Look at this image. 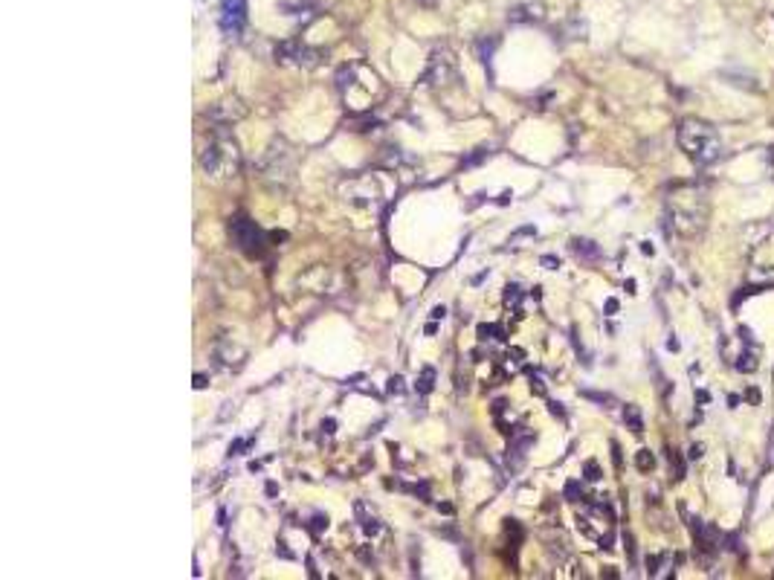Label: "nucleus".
<instances>
[{
    "instance_id": "0eeeda50",
    "label": "nucleus",
    "mask_w": 774,
    "mask_h": 580,
    "mask_svg": "<svg viewBox=\"0 0 774 580\" xmlns=\"http://www.w3.org/2000/svg\"><path fill=\"white\" fill-rule=\"evenodd\" d=\"M571 250H574V255H580V259H600V250L595 247V241L574 238V241H571Z\"/></svg>"
},
{
    "instance_id": "1a4fd4ad",
    "label": "nucleus",
    "mask_w": 774,
    "mask_h": 580,
    "mask_svg": "<svg viewBox=\"0 0 774 580\" xmlns=\"http://www.w3.org/2000/svg\"><path fill=\"white\" fill-rule=\"evenodd\" d=\"M522 296H525V290L519 284H507L505 287V305L510 311H516V314L522 311Z\"/></svg>"
},
{
    "instance_id": "aec40b11",
    "label": "nucleus",
    "mask_w": 774,
    "mask_h": 580,
    "mask_svg": "<svg viewBox=\"0 0 774 580\" xmlns=\"http://www.w3.org/2000/svg\"><path fill=\"white\" fill-rule=\"evenodd\" d=\"M542 264H546L548 270H557V267H560V259H554V255H542Z\"/></svg>"
},
{
    "instance_id": "f03ea898",
    "label": "nucleus",
    "mask_w": 774,
    "mask_h": 580,
    "mask_svg": "<svg viewBox=\"0 0 774 580\" xmlns=\"http://www.w3.org/2000/svg\"><path fill=\"white\" fill-rule=\"evenodd\" d=\"M201 166H203V171L206 174H212V177H229V174H235L238 171V148H235V142L233 139H215L209 145V148L203 151V157H201Z\"/></svg>"
},
{
    "instance_id": "f8f14e48",
    "label": "nucleus",
    "mask_w": 774,
    "mask_h": 580,
    "mask_svg": "<svg viewBox=\"0 0 774 580\" xmlns=\"http://www.w3.org/2000/svg\"><path fill=\"white\" fill-rule=\"evenodd\" d=\"M479 336L482 340H505V328L502 325H479Z\"/></svg>"
},
{
    "instance_id": "b1692460",
    "label": "nucleus",
    "mask_w": 774,
    "mask_h": 580,
    "mask_svg": "<svg viewBox=\"0 0 774 580\" xmlns=\"http://www.w3.org/2000/svg\"><path fill=\"white\" fill-rule=\"evenodd\" d=\"M421 3H438V0H421Z\"/></svg>"
},
{
    "instance_id": "412c9836",
    "label": "nucleus",
    "mask_w": 774,
    "mask_h": 580,
    "mask_svg": "<svg viewBox=\"0 0 774 580\" xmlns=\"http://www.w3.org/2000/svg\"><path fill=\"white\" fill-rule=\"evenodd\" d=\"M444 314H447V308H444V305H438V308H432V319H444Z\"/></svg>"
},
{
    "instance_id": "dca6fc26",
    "label": "nucleus",
    "mask_w": 774,
    "mask_h": 580,
    "mask_svg": "<svg viewBox=\"0 0 774 580\" xmlns=\"http://www.w3.org/2000/svg\"><path fill=\"white\" fill-rule=\"evenodd\" d=\"M638 467H641V470H647V467H653V456H650V450H641V453H638Z\"/></svg>"
},
{
    "instance_id": "a211bd4d",
    "label": "nucleus",
    "mask_w": 774,
    "mask_h": 580,
    "mask_svg": "<svg viewBox=\"0 0 774 580\" xmlns=\"http://www.w3.org/2000/svg\"><path fill=\"white\" fill-rule=\"evenodd\" d=\"M389 392H392V395H401V392H403V380H401V377H392V380H389Z\"/></svg>"
},
{
    "instance_id": "7ed1b4c3",
    "label": "nucleus",
    "mask_w": 774,
    "mask_h": 580,
    "mask_svg": "<svg viewBox=\"0 0 774 580\" xmlns=\"http://www.w3.org/2000/svg\"><path fill=\"white\" fill-rule=\"evenodd\" d=\"M229 238H233V244L246 253V255H258L261 247H264V232H261V227L246 218V215H235L233 221H229Z\"/></svg>"
},
{
    "instance_id": "39448f33",
    "label": "nucleus",
    "mask_w": 774,
    "mask_h": 580,
    "mask_svg": "<svg viewBox=\"0 0 774 580\" xmlns=\"http://www.w3.org/2000/svg\"><path fill=\"white\" fill-rule=\"evenodd\" d=\"M317 53L314 50H308L305 44H299V41H285L282 46H276V58H282V61H290V64H305V67H310V64H317V58H314Z\"/></svg>"
},
{
    "instance_id": "ddd939ff",
    "label": "nucleus",
    "mask_w": 774,
    "mask_h": 580,
    "mask_svg": "<svg viewBox=\"0 0 774 580\" xmlns=\"http://www.w3.org/2000/svg\"><path fill=\"white\" fill-rule=\"evenodd\" d=\"M432 383H435V368H423V375L418 380V392H432Z\"/></svg>"
},
{
    "instance_id": "f3484780",
    "label": "nucleus",
    "mask_w": 774,
    "mask_h": 580,
    "mask_svg": "<svg viewBox=\"0 0 774 580\" xmlns=\"http://www.w3.org/2000/svg\"><path fill=\"white\" fill-rule=\"evenodd\" d=\"M586 479H589V481H598V479H600V470H598V464H595V461H589V464H586Z\"/></svg>"
},
{
    "instance_id": "423d86ee",
    "label": "nucleus",
    "mask_w": 774,
    "mask_h": 580,
    "mask_svg": "<svg viewBox=\"0 0 774 580\" xmlns=\"http://www.w3.org/2000/svg\"><path fill=\"white\" fill-rule=\"evenodd\" d=\"M450 70H453V64H450V58H447V56H441V53H435V56H432V67H430V70H426V76H423V78H426V82H432V78H435V76H441V78H447V73H450Z\"/></svg>"
},
{
    "instance_id": "6e6552de",
    "label": "nucleus",
    "mask_w": 774,
    "mask_h": 580,
    "mask_svg": "<svg viewBox=\"0 0 774 580\" xmlns=\"http://www.w3.org/2000/svg\"><path fill=\"white\" fill-rule=\"evenodd\" d=\"M670 563H673V554H658V557H650V560H647L650 574H653V577H667V574H670V572H667Z\"/></svg>"
},
{
    "instance_id": "5701e85b",
    "label": "nucleus",
    "mask_w": 774,
    "mask_h": 580,
    "mask_svg": "<svg viewBox=\"0 0 774 580\" xmlns=\"http://www.w3.org/2000/svg\"><path fill=\"white\" fill-rule=\"evenodd\" d=\"M197 3H201V6H203V3H215V0H197Z\"/></svg>"
},
{
    "instance_id": "20e7f679",
    "label": "nucleus",
    "mask_w": 774,
    "mask_h": 580,
    "mask_svg": "<svg viewBox=\"0 0 774 580\" xmlns=\"http://www.w3.org/2000/svg\"><path fill=\"white\" fill-rule=\"evenodd\" d=\"M246 24V0H224L221 3V29L224 35L235 38Z\"/></svg>"
},
{
    "instance_id": "9d476101",
    "label": "nucleus",
    "mask_w": 774,
    "mask_h": 580,
    "mask_svg": "<svg viewBox=\"0 0 774 580\" xmlns=\"http://www.w3.org/2000/svg\"><path fill=\"white\" fill-rule=\"evenodd\" d=\"M539 18H542L539 6H516L510 12V21H539Z\"/></svg>"
},
{
    "instance_id": "4be33fe9",
    "label": "nucleus",
    "mask_w": 774,
    "mask_h": 580,
    "mask_svg": "<svg viewBox=\"0 0 774 580\" xmlns=\"http://www.w3.org/2000/svg\"><path fill=\"white\" fill-rule=\"evenodd\" d=\"M194 386H197V389H203V386H206V377L197 375V377H194Z\"/></svg>"
},
{
    "instance_id": "2eb2a0df",
    "label": "nucleus",
    "mask_w": 774,
    "mask_h": 580,
    "mask_svg": "<svg viewBox=\"0 0 774 580\" xmlns=\"http://www.w3.org/2000/svg\"><path fill=\"white\" fill-rule=\"evenodd\" d=\"M363 531H366V534H369V537H374V534H377V531H380V522H377L374 517H369V520H363Z\"/></svg>"
},
{
    "instance_id": "6ab92c4d",
    "label": "nucleus",
    "mask_w": 774,
    "mask_h": 580,
    "mask_svg": "<svg viewBox=\"0 0 774 580\" xmlns=\"http://www.w3.org/2000/svg\"><path fill=\"white\" fill-rule=\"evenodd\" d=\"M250 444V441H235V444H229V456H241V450Z\"/></svg>"
},
{
    "instance_id": "9b49d317",
    "label": "nucleus",
    "mask_w": 774,
    "mask_h": 580,
    "mask_svg": "<svg viewBox=\"0 0 774 580\" xmlns=\"http://www.w3.org/2000/svg\"><path fill=\"white\" fill-rule=\"evenodd\" d=\"M623 421L632 427V432H644V418H641V409H638V407H627V409H623Z\"/></svg>"
},
{
    "instance_id": "4468645a",
    "label": "nucleus",
    "mask_w": 774,
    "mask_h": 580,
    "mask_svg": "<svg viewBox=\"0 0 774 580\" xmlns=\"http://www.w3.org/2000/svg\"><path fill=\"white\" fill-rule=\"evenodd\" d=\"M308 528H310V534H314V537H319L322 531L328 528V517H322V513H317V517H310V525H308Z\"/></svg>"
},
{
    "instance_id": "f257e3e1",
    "label": "nucleus",
    "mask_w": 774,
    "mask_h": 580,
    "mask_svg": "<svg viewBox=\"0 0 774 580\" xmlns=\"http://www.w3.org/2000/svg\"><path fill=\"white\" fill-rule=\"evenodd\" d=\"M679 145L696 166H711L722 157V139L714 125L702 119H682L679 122Z\"/></svg>"
}]
</instances>
